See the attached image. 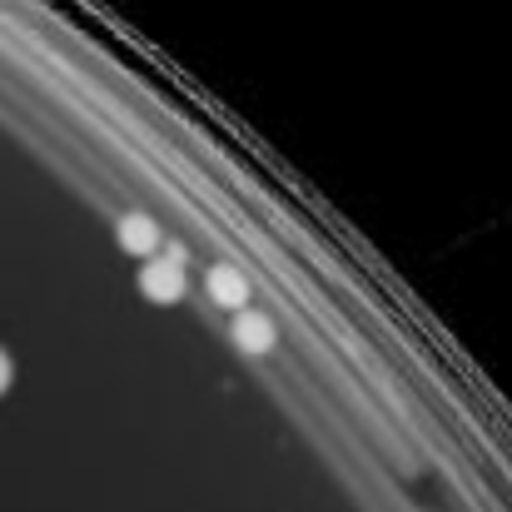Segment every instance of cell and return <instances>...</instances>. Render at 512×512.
Listing matches in <instances>:
<instances>
[{"instance_id":"cell-1","label":"cell","mask_w":512,"mask_h":512,"mask_svg":"<svg viewBox=\"0 0 512 512\" xmlns=\"http://www.w3.org/2000/svg\"><path fill=\"white\" fill-rule=\"evenodd\" d=\"M140 294H145L150 304L184 299V254H179V249H165V244H160V254L145 259V269H140Z\"/></svg>"},{"instance_id":"cell-2","label":"cell","mask_w":512,"mask_h":512,"mask_svg":"<svg viewBox=\"0 0 512 512\" xmlns=\"http://www.w3.org/2000/svg\"><path fill=\"white\" fill-rule=\"evenodd\" d=\"M115 234H120V249L135 254V259H155L160 254V229H155L150 214H125L115 224Z\"/></svg>"},{"instance_id":"cell-3","label":"cell","mask_w":512,"mask_h":512,"mask_svg":"<svg viewBox=\"0 0 512 512\" xmlns=\"http://www.w3.org/2000/svg\"><path fill=\"white\" fill-rule=\"evenodd\" d=\"M209 299H214L219 309H244L249 279H244L239 269H229V264H214V269H209Z\"/></svg>"},{"instance_id":"cell-4","label":"cell","mask_w":512,"mask_h":512,"mask_svg":"<svg viewBox=\"0 0 512 512\" xmlns=\"http://www.w3.org/2000/svg\"><path fill=\"white\" fill-rule=\"evenodd\" d=\"M229 334L244 353H264V348H274V319L269 314H239Z\"/></svg>"},{"instance_id":"cell-5","label":"cell","mask_w":512,"mask_h":512,"mask_svg":"<svg viewBox=\"0 0 512 512\" xmlns=\"http://www.w3.org/2000/svg\"><path fill=\"white\" fill-rule=\"evenodd\" d=\"M5 388H10V353L0 348V393H5Z\"/></svg>"}]
</instances>
